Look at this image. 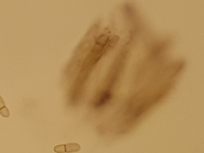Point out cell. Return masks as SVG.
Here are the masks:
<instances>
[{"label": "cell", "instance_id": "2", "mask_svg": "<svg viewBox=\"0 0 204 153\" xmlns=\"http://www.w3.org/2000/svg\"><path fill=\"white\" fill-rule=\"evenodd\" d=\"M80 146L76 144H69L65 145V152L71 153L80 150Z\"/></svg>", "mask_w": 204, "mask_h": 153}, {"label": "cell", "instance_id": "4", "mask_svg": "<svg viewBox=\"0 0 204 153\" xmlns=\"http://www.w3.org/2000/svg\"><path fill=\"white\" fill-rule=\"evenodd\" d=\"M0 114L3 117H6V118H7L10 115L9 111H8V108L5 107L2 108V109L0 110Z\"/></svg>", "mask_w": 204, "mask_h": 153}, {"label": "cell", "instance_id": "5", "mask_svg": "<svg viewBox=\"0 0 204 153\" xmlns=\"http://www.w3.org/2000/svg\"><path fill=\"white\" fill-rule=\"evenodd\" d=\"M5 103L3 100L2 99L1 97L0 96V110L5 107Z\"/></svg>", "mask_w": 204, "mask_h": 153}, {"label": "cell", "instance_id": "3", "mask_svg": "<svg viewBox=\"0 0 204 153\" xmlns=\"http://www.w3.org/2000/svg\"><path fill=\"white\" fill-rule=\"evenodd\" d=\"M54 151L57 153H65V145H60V146H57L54 148Z\"/></svg>", "mask_w": 204, "mask_h": 153}, {"label": "cell", "instance_id": "1", "mask_svg": "<svg viewBox=\"0 0 204 153\" xmlns=\"http://www.w3.org/2000/svg\"><path fill=\"white\" fill-rule=\"evenodd\" d=\"M110 98V95L108 93H105L103 94L99 99L95 102V106L97 107H101V106L104 105L109 100Z\"/></svg>", "mask_w": 204, "mask_h": 153}]
</instances>
